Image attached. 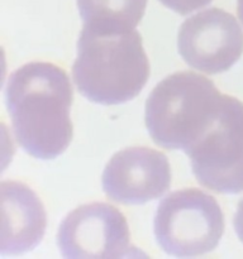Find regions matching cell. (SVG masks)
I'll return each mask as SVG.
<instances>
[{
	"mask_svg": "<svg viewBox=\"0 0 243 259\" xmlns=\"http://www.w3.org/2000/svg\"><path fill=\"white\" fill-rule=\"evenodd\" d=\"M71 81L63 68L30 62L8 78L5 104L18 144L29 156L53 159L70 146L73 126Z\"/></svg>",
	"mask_w": 243,
	"mask_h": 259,
	"instance_id": "obj_1",
	"label": "cell"
},
{
	"mask_svg": "<svg viewBox=\"0 0 243 259\" xmlns=\"http://www.w3.org/2000/svg\"><path fill=\"white\" fill-rule=\"evenodd\" d=\"M72 77L78 93L101 105H116L139 95L149 77V61L136 29L84 25Z\"/></svg>",
	"mask_w": 243,
	"mask_h": 259,
	"instance_id": "obj_2",
	"label": "cell"
},
{
	"mask_svg": "<svg viewBox=\"0 0 243 259\" xmlns=\"http://www.w3.org/2000/svg\"><path fill=\"white\" fill-rule=\"evenodd\" d=\"M225 94L192 71L159 81L146 101L144 121L152 141L169 151L189 148L214 121Z\"/></svg>",
	"mask_w": 243,
	"mask_h": 259,
	"instance_id": "obj_3",
	"label": "cell"
},
{
	"mask_svg": "<svg viewBox=\"0 0 243 259\" xmlns=\"http://www.w3.org/2000/svg\"><path fill=\"white\" fill-rule=\"evenodd\" d=\"M153 232L169 255L199 257L218 247L224 234V215L217 200L201 190H177L159 202Z\"/></svg>",
	"mask_w": 243,
	"mask_h": 259,
	"instance_id": "obj_4",
	"label": "cell"
},
{
	"mask_svg": "<svg viewBox=\"0 0 243 259\" xmlns=\"http://www.w3.org/2000/svg\"><path fill=\"white\" fill-rule=\"evenodd\" d=\"M194 176L217 194L243 191V103L225 95L209 128L185 149Z\"/></svg>",
	"mask_w": 243,
	"mask_h": 259,
	"instance_id": "obj_5",
	"label": "cell"
},
{
	"mask_svg": "<svg viewBox=\"0 0 243 259\" xmlns=\"http://www.w3.org/2000/svg\"><path fill=\"white\" fill-rule=\"evenodd\" d=\"M57 245L67 259H110L131 257L136 248L126 217L105 202L81 205L58 228Z\"/></svg>",
	"mask_w": 243,
	"mask_h": 259,
	"instance_id": "obj_6",
	"label": "cell"
},
{
	"mask_svg": "<svg viewBox=\"0 0 243 259\" xmlns=\"http://www.w3.org/2000/svg\"><path fill=\"white\" fill-rule=\"evenodd\" d=\"M177 50L195 70L208 75L224 72L242 56L243 30L230 13L210 8L182 23Z\"/></svg>",
	"mask_w": 243,
	"mask_h": 259,
	"instance_id": "obj_7",
	"label": "cell"
},
{
	"mask_svg": "<svg viewBox=\"0 0 243 259\" xmlns=\"http://www.w3.org/2000/svg\"><path fill=\"white\" fill-rule=\"evenodd\" d=\"M101 185L118 204L143 205L159 199L171 185V167L162 152L148 147L119 151L104 168Z\"/></svg>",
	"mask_w": 243,
	"mask_h": 259,
	"instance_id": "obj_8",
	"label": "cell"
},
{
	"mask_svg": "<svg viewBox=\"0 0 243 259\" xmlns=\"http://www.w3.org/2000/svg\"><path fill=\"white\" fill-rule=\"evenodd\" d=\"M0 195V253L4 257H14L30 252L43 239L47 227L42 201L30 187L17 181H3Z\"/></svg>",
	"mask_w": 243,
	"mask_h": 259,
	"instance_id": "obj_9",
	"label": "cell"
},
{
	"mask_svg": "<svg viewBox=\"0 0 243 259\" xmlns=\"http://www.w3.org/2000/svg\"><path fill=\"white\" fill-rule=\"evenodd\" d=\"M148 0H77L84 25L100 29L131 30L143 18Z\"/></svg>",
	"mask_w": 243,
	"mask_h": 259,
	"instance_id": "obj_10",
	"label": "cell"
},
{
	"mask_svg": "<svg viewBox=\"0 0 243 259\" xmlns=\"http://www.w3.org/2000/svg\"><path fill=\"white\" fill-rule=\"evenodd\" d=\"M158 2L177 14L187 15L194 10L208 5L212 0H158Z\"/></svg>",
	"mask_w": 243,
	"mask_h": 259,
	"instance_id": "obj_11",
	"label": "cell"
},
{
	"mask_svg": "<svg viewBox=\"0 0 243 259\" xmlns=\"http://www.w3.org/2000/svg\"><path fill=\"white\" fill-rule=\"evenodd\" d=\"M233 225L237 237L239 238L240 242L243 243V199L238 202L237 210H235L234 219H233Z\"/></svg>",
	"mask_w": 243,
	"mask_h": 259,
	"instance_id": "obj_12",
	"label": "cell"
},
{
	"mask_svg": "<svg viewBox=\"0 0 243 259\" xmlns=\"http://www.w3.org/2000/svg\"><path fill=\"white\" fill-rule=\"evenodd\" d=\"M237 14L240 23L243 24V0H237Z\"/></svg>",
	"mask_w": 243,
	"mask_h": 259,
	"instance_id": "obj_13",
	"label": "cell"
}]
</instances>
